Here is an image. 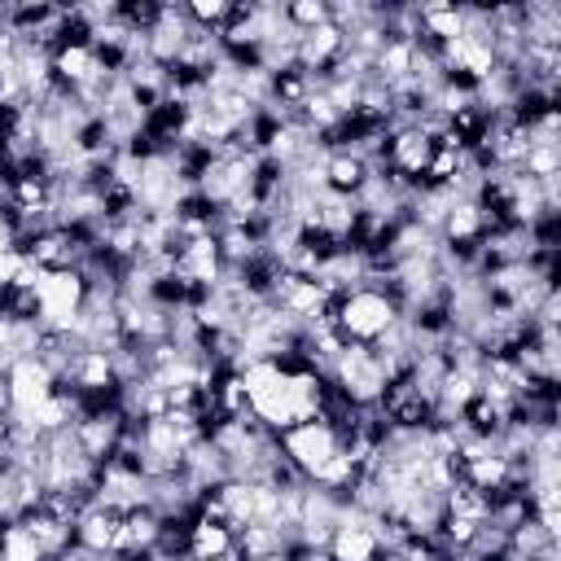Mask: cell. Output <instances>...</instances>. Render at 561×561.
Returning <instances> with one entry per match:
<instances>
[{"instance_id":"1","label":"cell","mask_w":561,"mask_h":561,"mask_svg":"<svg viewBox=\"0 0 561 561\" xmlns=\"http://www.w3.org/2000/svg\"><path fill=\"white\" fill-rule=\"evenodd\" d=\"M276 447H280V456L311 482L337 451H342V434L329 425V421H320V416H307V421H298V425H289V430H280L276 434Z\"/></svg>"},{"instance_id":"2","label":"cell","mask_w":561,"mask_h":561,"mask_svg":"<svg viewBox=\"0 0 561 561\" xmlns=\"http://www.w3.org/2000/svg\"><path fill=\"white\" fill-rule=\"evenodd\" d=\"M118 522H123V513L96 500V504H88V508L75 517V543H79L83 552H114V543H118Z\"/></svg>"},{"instance_id":"3","label":"cell","mask_w":561,"mask_h":561,"mask_svg":"<svg viewBox=\"0 0 561 561\" xmlns=\"http://www.w3.org/2000/svg\"><path fill=\"white\" fill-rule=\"evenodd\" d=\"M232 548H237V535H232L224 522L197 513V522L188 526V557H193V561H219V557H228Z\"/></svg>"},{"instance_id":"4","label":"cell","mask_w":561,"mask_h":561,"mask_svg":"<svg viewBox=\"0 0 561 561\" xmlns=\"http://www.w3.org/2000/svg\"><path fill=\"white\" fill-rule=\"evenodd\" d=\"M368 180V162L359 153H324V188L329 193H342V197H355Z\"/></svg>"},{"instance_id":"5","label":"cell","mask_w":561,"mask_h":561,"mask_svg":"<svg viewBox=\"0 0 561 561\" xmlns=\"http://www.w3.org/2000/svg\"><path fill=\"white\" fill-rule=\"evenodd\" d=\"M0 561H48L44 552H39V543L13 522L4 535H0Z\"/></svg>"},{"instance_id":"6","label":"cell","mask_w":561,"mask_h":561,"mask_svg":"<svg viewBox=\"0 0 561 561\" xmlns=\"http://www.w3.org/2000/svg\"><path fill=\"white\" fill-rule=\"evenodd\" d=\"M280 9H285V22H289L298 35L329 22V4H324V0H294V4H280Z\"/></svg>"}]
</instances>
